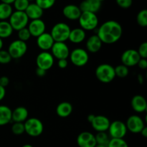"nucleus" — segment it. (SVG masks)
I'll return each instance as SVG.
<instances>
[{
	"instance_id": "nucleus-5",
	"label": "nucleus",
	"mask_w": 147,
	"mask_h": 147,
	"mask_svg": "<svg viewBox=\"0 0 147 147\" xmlns=\"http://www.w3.org/2000/svg\"><path fill=\"white\" fill-rule=\"evenodd\" d=\"M70 30L71 29L67 24L65 22H58L53 26L50 34L55 42H65L68 40Z\"/></svg>"
},
{
	"instance_id": "nucleus-11",
	"label": "nucleus",
	"mask_w": 147,
	"mask_h": 147,
	"mask_svg": "<svg viewBox=\"0 0 147 147\" xmlns=\"http://www.w3.org/2000/svg\"><path fill=\"white\" fill-rule=\"evenodd\" d=\"M141 59L137 50L134 49H129L122 53L121 61L123 65L128 67L137 65L138 62Z\"/></svg>"
},
{
	"instance_id": "nucleus-33",
	"label": "nucleus",
	"mask_w": 147,
	"mask_h": 147,
	"mask_svg": "<svg viewBox=\"0 0 147 147\" xmlns=\"http://www.w3.org/2000/svg\"><path fill=\"white\" fill-rule=\"evenodd\" d=\"M107 147H129L124 139H111Z\"/></svg>"
},
{
	"instance_id": "nucleus-43",
	"label": "nucleus",
	"mask_w": 147,
	"mask_h": 147,
	"mask_svg": "<svg viewBox=\"0 0 147 147\" xmlns=\"http://www.w3.org/2000/svg\"><path fill=\"white\" fill-rule=\"evenodd\" d=\"M46 73H47L46 70H42V69L41 68H39V67H37V68H36L35 73L38 77H44L46 75Z\"/></svg>"
},
{
	"instance_id": "nucleus-23",
	"label": "nucleus",
	"mask_w": 147,
	"mask_h": 147,
	"mask_svg": "<svg viewBox=\"0 0 147 147\" xmlns=\"http://www.w3.org/2000/svg\"><path fill=\"white\" fill-rule=\"evenodd\" d=\"M24 12L27 14V17L30 20H39L41 19L44 14V10L40 8L35 2L30 3Z\"/></svg>"
},
{
	"instance_id": "nucleus-8",
	"label": "nucleus",
	"mask_w": 147,
	"mask_h": 147,
	"mask_svg": "<svg viewBox=\"0 0 147 147\" xmlns=\"http://www.w3.org/2000/svg\"><path fill=\"white\" fill-rule=\"evenodd\" d=\"M70 60L74 65L77 67H83L89 61V55L87 50L78 47L70 53Z\"/></svg>"
},
{
	"instance_id": "nucleus-3",
	"label": "nucleus",
	"mask_w": 147,
	"mask_h": 147,
	"mask_svg": "<svg viewBox=\"0 0 147 147\" xmlns=\"http://www.w3.org/2000/svg\"><path fill=\"white\" fill-rule=\"evenodd\" d=\"M24 133L31 137H38L44 131L43 123L37 118H28L24 122Z\"/></svg>"
},
{
	"instance_id": "nucleus-10",
	"label": "nucleus",
	"mask_w": 147,
	"mask_h": 147,
	"mask_svg": "<svg viewBox=\"0 0 147 147\" xmlns=\"http://www.w3.org/2000/svg\"><path fill=\"white\" fill-rule=\"evenodd\" d=\"M55 58L48 51H42L37 55L36 57V65L37 67L47 71L52 68L54 65Z\"/></svg>"
},
{
	"instance_id": "nucleus-17",
	"label": "nucleus",
	"mask_w": 147,
	"mask_h": 147,
	"mask_svg": "<svg viewBox=\"0 0 147 147\" xmlns=\"http://www.w3.org/2000/svg\"><path fill=\"white\" fill-rule=\"evenodd\" d=\"M55 43L54 40L49 32H44L37 37V45L42 51H49Z\"/></svg>"
},
{
	"instance_id": "nucleus-49",
	"label": "nucleus",
	"mask_w": 147,
	"mask_h": 147,
	"mask_svg": "<svg viewBox=\"0 0 147 147\" xmlns=\"http://www.w3.org/2000/svg\"><path fill=\"white\" fill-rule=\"evenodd\" d=\"M3 45H4V42H3L2 39L0 38V50H2Z\"/></svg>"
},
{
	"instance_id": "nucleus-18",
	"label": "nucleus",
	"mask_w": 147,
	"mask_h": 147,
	"mask_svg": "<svg viewBox=\"0 0 147 147\" xmlns=\"http://www.w3.org/2000/svg\"><path fill=\"white\" fill-rule=\"evenodd\" d=\"M82 11L78 6L76 4H67L65 6L63 9V14L69 20H78Z\"/></svg>"
},
{
	"instance_id": "nucleus-2",
	"label": "nucleus",
	"mask_w": 147,
	"mask_h": 147,
	"mask_svg": "<svg viewBox=\"0 0 147 147\" xmlns=\"http://www.w3.org/2000/svg\"><path fill=\"white\" fill-rule=\"evenodd\" d=\"M96 77L103 83H109L116 78L114 67L110 64L103 63L96 67L95 71Z\"/></svg>"
},
{
	"instance_id": "nucleus-26",
	"label": "nucleus",
	"mask_w": 147,
	"mask_h": 147,
	"mask_svg": "<svg viewBox=\"0 0 147 147\" xmlns=\"http://www.w3.org/2000/svg\"><path fill=\"white\" fill-rule=\"evenodd\" d=\"M11 109L5 105H0V126H5L11 121Z\"/></svg>"
},
{
	"instance_id": "nucleus-52",
	"label": "nucleus",
	"mask_w": 147,
	"mask_h": 147,
	"mask_svg": "<svg viewBox=\"0 0 147 147\" xmlns=\"http://www.w3.org/2000/svg\"><path fill=\"white\" fill-rule=\"evenodd\" d=\"M98 1H100V2L102 3V1H104V0H98Z\"/></svg>"
},
{
	"instance_id": "nucleus-41",
	"label": "nucleus",
	"mask_w": 147,
	"mask_h": 147,
	"mask_svg": "<svg viewBox=\"0 0 147 147\" xmlns=\"http://www.w3.org/2000/svg\"><path fill=\"white\" fill-rule=\"evenodd\" d=\"M9 84V78L7 76H1L0 78V86L6 88Z\"/></svg>"
},
{
	"instance_id": "nucleus-37",
	"label": "nucleus",
	"mask_w": 147,
	"mask_h": 147,
	"mask_svg": "<svg viewBox=\"0 0 147 147\" xmlns=\"http://www.w3.org/2000/svg\"><path fill=\"white\" fill-rule=\"evenodd\" d=\"M11 57L7 50H0V64L7 65L11 61Z\"/></svg>"
},
{
	"instance_id": "nucleus-50",
	"label": "nucleus",
	"mask_w": 147,
	"mask_h": 147,
	"mask_svg": "<svg viewBox=\"0 0 147 147\" xmlns=\"http://www.w3.org/2000/svg\"><path fill=\"white\" fill-rule=\"evenodd\" d=\"M22 147H34L32 146V145H31V144H24V145H23L22 146Z\"/></svg>"
},
{
	"instance_id": "nucleus-51",
	"label": "nucleus",
	"mask_w": 147,
	"mask_h": 147,
	"mask_svg": "<svg viewBox=\"0 0 147 147\" xmlns=\"http://www.w3.org/2000/svg\"><path fill=\"white\" fill-rule=\"evenodd\" d=\"M95 147H107V146H102V145H96Z\"/></svg>"
},
{
	"instance_id": "nucleus-38",
	"label": "nucleus",
	"mask_w": 147,
	"mask_h": 147,
	"mask_svg": "<svg viewBox=\"0 0 147 147\" xmlns=\"http://www.w3.org/2000/svg\"><path fill=\"white\" fill-rule=\"evenodd\" d=\"M138 53L141 58H147V42H144L139 45V48L137 50Z\"/></svg>"
},
{
	"instance_id": "nucleus-1",
	"label": "nucleus",
	"mask_w": 147,
	"mask_h": 147,
	"mask_svg": "<svg viewBox=\"0 0 147 147\" xmlns=\"http://www.w3.org/2000/svg\"><path fill=\"white\" fill-rule=\"evenodd\" d=\"M123 28L119 22L109 20L103 22L98 28L97 35L103 44L111 45L117 42L122 37Z\"/></svg>"
},
{
	"instance_id": "nucleus-45",
	"label": "nucleus",
	"mask_w": 147,
	"mask_h": 147,
	"mask_svg": "<svg viewBox=\"0 0 147 147\" xmlns=\"http://www.w3.org/2000/svg\"><path fill=\"white\" fill-rule=\"evenodd\" d=\"M140 134H141V135L143 136V137H144V138L147 137V128H146V126H145V127L143 129H142V131L140 132Z\"/></svg>"
},
{
	"instance_id": "nucleus-30",
	"label": "nucleus",
	"mask_w": 147,
	"mask_h": 147,
	"mask_svg": "<svg viewBox=\"0 0 147 147\" xmlns=\"http://www.w3.org/2000/svg\"><path fill=\"white\" fill-rule=\"evenodd\" d=\"M114 70L116 77L117 76V77L121 78H126L129 74V67H126L123 64L117 65L116 67H114Z\"/></svg>"
},
{
	"instance_id": "nucleus-6",
	"label": "nucleus",
	"mask_w": 147,
	"mask_h": 147,
	"mask_svg": "<svg viewBox=\"0 0 147 147\" xmlns=\"http://www.w3.org/2000/svg\"><path fill=\"white\" fill-rule=\"evenodd\" d=\"M9 22L15 31H19L27 27L30 20L24 11H14L9 19Z\"/></svg>"
},
{
	"instance_id": "nucleus-35",
	"label": "nucleus",
	"mask_w": 147,
	"mask_h": 147,
	"mask_svg": "<svg viewBox=\"0 0 147 147\" xmlns=\"http://www.w3.org/2000/svg\"><path fill=\"white\" fill-rule=\"evenodd\" d=\"M17 37H18V40L27 42L31 38L32 36L27 27H25L17 31Z\"/></svg>"
},
{
	"instance_id": "nucleus-21",
	"label": "nucleus",
	"mask_w": 147,
	"mask_h": 147,
	"mask_svg": "<svg viewBox=\"0 0 147 147\" xmlns=\"http://www.w3.org/2000/svg\"><path fill=\"white\" fill-rule=\"evenodd\" d=\"M78 7L82 12L90 11L96 14L101 8V2L98 0H83Z\"/></svg>"
},
{
	"instance_id": "nucleus-25",
	"label": "nucleus",
	"mask_w": 147,
	"mask_h": 147,
	"mask_svg": "<svg viewBox=\"0 0 147 147\" xmlns=\"http://www.w3.org/2000/svg\"><path fill=\"white\" fill-rule=\"evenodd\" d=\"M73 108L70 103L67 101L61 102L56 108V113L60 118H67L71 115Z\"/></svg>"
},
{
	"instance_id": "nucleus-16",
	"label": "nucleus",
	"mask_w": 147,
	"mask_h": 147,
	"mask_svg": "<svg viewBox=\"0 0 147 147\" xmlns=\"http://www.w3.org/2000/svg\"><path fill=\"white\" fill-rule=\"evenodd\" d=\"M27 27L30 31L32 37H39L42 34L45 32L46 30V24L42 19L31 20L29 22Z\"/></svg>"
},
{
	"instance_id": "nucleus-53",
	"label": "nucleus",
	"mask_w": 147,
	"mask_h": 147,
	"mask_svg": "<svg viewBox=\"0 0 147 147\" xmlns=\"http://www.w3.org/2000/svg\"><path fill=\"white\" fill-rule=\"evenodd\" d=\"M29 1H34V0H28Z\"/></svg>"
},
{
	"instance_id": "nucleus-13",
	"label": "nucleus",
	"mask_w": 147,
	"mask_h": 147,
	"mask_svg": "<svg viewBox=\"0 0 147 147\" xmlns=\"http://www.w3.org/2000/svg\"><path fill=\"white\" fill-rule=\"evenodd\" d=\"M51 54L54 58L57 60L61 59H67L70 55V49L65 42H55L53 47L50 49Z\"/></svg>"
},
{
	"instance_id": "nucleus-15",
	"label": "nucleus",
	"mask_w": 147,
	"mask_h": 147,
	"mask_svg": "<svg viewBox=\"0 0 147 147\" xmlns=\"http://www.w3.org/2000/svg\"><path fill=\"white\" fill-rule=\"evenodd\" d=\"M111 121L103 115H95V117L90 123L92 127L97 132H106L110 126Z\"/></svg>"
},
{
	"instance_id": "nucleus-12",
	"label": "nucleus",
	"mask_w": 147,
	"mask_h": 147,
	"mask_svg": "<svg viewBox=\"0 0 147 147\" xmlns=\"http://www.w3.org/2000/svg\"><path fill=\"white\" fill-rule=\"evenodd\" d=\"M125 123L127 130L132 134H140L142 129L146 126L142 118L138 115L129 116Z\"/></svg>"
},
{
	"instance_id": "nucleus-42",
	"label": "nucleus",
	"mask_w": 147,
	"mask_h": 147,
	"mask_svg": "<svg viewBox=\"0 0 147 147\" xmlns=\"http://www.w3.org/2000/svg\"><path fill=\"white\" fill-rule=\"evenodd\" d=\"M137 65L142 70H146L147 68V60L144 58H141L138 62Z\"/></svg>"
},
{
	"instance_id": "nucleus-22",
	"label": "nucleus",
	"mask_w": 147,
	"mask_h": 147,
	"mask_svg": "<svg viewBox=\"0 0 147 147\" xmlns=\"http://www.w3.org/2000/svg\"><path fill=\"white\" fill-rule=\"evenodd\" d=\"M29 116L27 108L19 106L11 111V121L14 123H24Z\"/></svg>"
},
{
	"instance_id": "nucleus-14",
	"label": "nucleus",
	"mask_w": 147,
	"mask_h": 147,
	"mask_svg": "<svg viewBox=\"0 0 147 147\" xmlns=\"http://www.w3.org/2000/svg\"><path fill=\"white\" fill-rule=\"evenodd\" d=\"M76 142L79 147H95L97 145L95 135L89 131H83L79 134Z\"/></svg>"
},
{
	"instance_id": "nucleus-20",
	"label": "nucleus",
	"mask_w": 147,
	"mask_h": 147,
	"mask_svg": "<svg viewBox=\"0 0 147 147\" xmlns=\"http://www.w3.org/2000/svg\"><path fill=\"white\" fill-rule=\"evenodd\" d=\"M103 42L97 34H93L88 38L86 42V50L88 53H96L101 49Z\"/></svg>"
},
{
	"instance_id": "nucleus-44",
	"label": "nucleus",
	"mask_w": 147,
	"mask_h": 147,
	"mask_svg": "<svg viewBox=\"0 0 147 147\" xmlns=\"http://www.w3.org/2000/svg\"><path fill=\"white\" fill-rule=\"evenodd\" d=\"M6 96V89L5 88L2 87V86H0V101L3 100L4 98Z\"/></svg>"
},
{
	"instance_id": "nucleus-29",
	"label": "nucleus",
	"mask_w": 147,
	"mask_h": 147,
	"mask_svg": "<svg viewBox=\"0 0 147 147\" xmlns=\"http://www.w3.org/2000/svg\"><path fill=\"white\" fill-rule=\"evenodd\" d=\"M95 138L97 145H102L105 146H107L111 139L109 134L106 132H97L96 135H95Z\"/></svg>"
},
{
	"instance_id": "nucleus-32",
	"label": "nucleus",
	"mask_w": 147,
	"mask_h": 147,
	"mask_svg": "<svg viewBox=\"0 0 147 147\" xmlns=\"http://www.w3.org/2000/svg\"><path fill=\"white\" fill-rule=\"evenodd\" d=\"M30 3L28 0H14L12 4L15 9V11H25Z\"/></svg>"
},
{
	"instance_id": "nucleus-46",
	"label": "nucleus",
	"mask_w": 147,
	"mask_h": 147,
	"mask_svg": "<svg viewBox=\"0 0 147 147\" xmlns=\"http://www.w3.org/2000/svg\"><path fill=\"white\" fill-rule=\"evenodd\" d=\"M94 117H95L94 114H89L88 116V117H87L88 121L89 123H90L92 122V121L93 120V119H94Z\"/></svg>"
},
{
	"instance_id": "nucleus-24",
	"label": "nucleus",
	"mask_w": 147,
	"mask_h": 147,
	"mask_svg": "<svg viewBox=\"0 0 147 147\" xmlns=\"http://www.w3.org/2000/svg\"><path fill=\"white\" fill-rule=\"evenodd\" d=\"M86 31L80 27H76L70 30L68 40L74 44H80L86 40Z\"/></svg>"
},
{
	"instance_id": "nucleus-40",
	"label": "nucleus",
	"mask_w": 147,
	"mask_h": 147,
	"mask_svg": "<svg viewBox=\"0 0 147 147\" xmlns=\"http://www.w3.org/2000/svg\"><path fill=\"white\" fill-rule=\"evenodd\" d=\"M67 65H68V61L67 59H61L57 61V66L59 68L65 69L67 67Z\"/></svg>"
},
{
	"instance_id": "nucleus-39",
	"label": "nucleus",
	"mask_w": 147,
	"mask_h": 147,
	"mask_svg": "<svg viewBox=\"0 0 147 147\" xmlns=\"http://www.w3.org/2000/svg\"><path fill=\"white\" fill-rule=\"evenodd\" d=\"M116 2L121 8L129 9L131 7L133 0H116Z\"/></svg>"
},
{
	"instance_id": "nucleus-27",
	"label": "nucleus",
	"mask_w": 147,
	"mask_h": 147,
	"mask_svg": "<svg viewBox=\"0 0 147 147\" xmlns=\"http://www.w3.org/2000/svg\"><path fill=\"white\" fill-rule=\"evenodd\" d=\"M14 30L8 21H0V38L6 39L12 34Z\"/></svg>"
},
{
	"instance_id": "nucleus-34",
	"label": "nucleus",
	"mask_w": 147,
	"mask_h": 147,
	"mask_svg": "<svg viewBox=\"0 0 147 147\" xmlns=\"http://www.w3.org/2000/svg\"><path fill=\"white\" fill-rule=\"evenodd\" d=\"M35 3L43 10L52 8L55 4L56 0H34Z\"/></svg>"
},
{
	"instance_id": "nucleus-9",
	"label": "nucleus",
	"mask_w": 147,
	"mask_h": 147,
	"mask_svg": "<svg viewBox=\"0 0 147 147\" xmlns=\"http://www.w3.org/2000/svg\"><path fill=\"white\" fill-rule=\"evenodd\" d=\"M108 131L111 139H124L128 130L124 122L116 120L111 122Z\"/></svg>"
},
{
	"instance_id": "nucleus-47",
	"label": "nucleus",
	"mask_w": 147,
	"mask_h": 147,
	"mask_svg": "<svg viewBox=\"0 0 147 147\" xmlns=\"http://www.w3.org/2000/svg\"><path fill=\"white\" fill-rule=\"evenodd\" d=\"M1 1L2 3H5V4H12L13 2L14 1V0H1Z\"/></svg>"
},
{
	"instance_id": "nucleus-19",
	"label": "nucleus",
	"mask_w": 147,
	"mask_h": 147,
	"mask_svg": "<svg viewBox=\"0 0 147 147\" xmlns=\"http://www.w3.org/2000/svg\"><path fill=\"white\" fill-rule=\"evenodd\" d=\"M132 109L138 113H144L147 110V102L146 98L142 95H136L131 101Z\"/></svg>"
},
{
	"instance_id": "nucleus-36",
	"label": "nucleus",
	"mask_w": 147,
	"mask_h": 147,
	"mask_svg": "<svg viewBox=\"0 0 147 147\" xmlns=\"http://www.w3.org/2000/svg\"><path fill=\"white\" fill-rule=\"evenodd\" d=\"M11 132L14 135H22L24 133V123H13L11 126Z\"/></svg>"
},
{
	"instance_id": "nucleus-48",
	"label": "nucleus",
	"mask_w": 147,
	"mask_h": 147,
	"mask_svg": "<svg viewBox=\"0 0 147 147\" xmlns=\"http://www.w3.org/2000/svg\"><path fill=\"white\" fill-rule=\"evenodd\" d=\"M138 80H139V82L140 84H142L144 83V78L142 75H139L138 76Z\"/></svg>"
},
{
	"instance_id": "nucleus-7",
	"label": "nucleus",
	"mask_w": 147,
	"mask_h": 147,
	"mask_svg": "<svg viewBox=\"0 0 147 147\" xmlns=\"http://www.w3.org/2000/svg\"><path fill=\"white\" fill-rule=\"evenodd\" d=\"M27 49H28V47H27V42H24L17 39L10 43L7 51L9 53L11 59L18 60L22 57L27 53Z\"/></svg>"
},
{
	"instance_id": "nucleus-28",
	"label": "nucleus",
	"mask_w": 147,
	"mask_h": 147,
	"mask_svg": "<svg viewBox=\"0 0 147 147\" xmlns=\"http://www.w3.org/2000/svg\"><path fill=\"white\" fill-rule=\"evenodd\" d=\"M13 12V9L11 4L0 3V21H6L9 19Z\"/></svg>"
},
{
	"instance_id": "nucleus-31",
	"label": "nucleus",
	"mask_w": 147,
	"mask_h": 147,
	"mask_svg": "<svg viewBox=\"0 0 147 147\" xmlns=\"http://www.w3.org/2000/svg\"><path fill=\"white\" fill-rule=\"evenodd\" d=\"M136 21L138 24L142 27H146L147 26V10L142 9L138 13L136 17Z\"/></svg>"
},
{
	"instance_id": "nucleus-4",
	"label": "nucleus",
	"mask_w": 147,
	"mask_h": 147,
	"mask_svg": "<svg viewBox=\"0 0 147 147\" xmlns=\"http://www.w3.org/2000/svg\"><path fill=\"white\" fill-rule=\"evenodd\" d=\"M80 28L85 31H92L96 30L98 26V18L96 13L83 11L78 19Z\"/></svg>"
}]
</instances>
